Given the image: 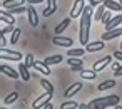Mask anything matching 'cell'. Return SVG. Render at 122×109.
<instances>
[{"label":"cell","instance_id":"6da1fadb","mask_svg":"<svg viewBox=\"0 0 122 109\" xmlns=\"http://www.w3.org/2000/svg\"><path fill=\"white\" fill-rule=\"evenodd\" d=\"M94 9L90 4L84 7V12L80 15V44L82 45H87L89 44V32H90V20H92V14H94Z\"/></svg>","mask_w":122,"mask_h":109},{"label":"cell","instance_id":"7a4b0ae2","mask_svg":"<svg viewBox=\"0 0 122 109\" xmlns=\"http://www.w3.org/2000/svg\"><path fill=\"white\" fill-rule=\"evenodd\" d=\"M119 101H120V97L115 96V94H112V96H104V97H97V99L90 101V102L87 104V107H89V109H100V107H110V106L115 107V106L119 104Z\"/></svg>","mask_w":122,"mask_h":109},{"label":"cell","instance_id":"3957f363","mask_svg":"<svg viewBox=\"0 0 122 109\" xmlns=\"http://www.w3.org/2000/svg\"><path fill=\"white\" fill-rule=\"evenodd\" d=\"M52 96H54V92H49V91H45L42 96H39V97H37V99L32 102V107H34V109H42L44 106H47V104L50 102Z\"/></svg>","mask_w":122,"mask_h":109},{"label":"cell","instance_id":"277c9868","mask_svg":"<svg viewBox=\"0 0 122 109\" xmlns=\"http://www.w3.org/2000/svg\"><path fill=\"white\" fill-rule=\"evenodd\" d=\"M0 57H2V60H20L22 54L17 52V50H7L4 47L2 50H0Z\"/></svg>","mask_w":122,"mask_h":109},{"label":"cell","instance_id":"5b68a950","mask_svg":"<svg viewBox=\"0 0 122 109\" xmlns=\"http://www.w3.org/2000/svg\"><path fill=\"white\" fill-rule=\"evenodd\" d=\"M84 7H85L84 0H75L74 5H72V10H70V17H72V19L80 17V15H82V12H84Z\"/></svg>","mask_w":122,"mask_h":109},{"label":"cell","instance_id":"8992f818","mask_svg":"<svg viewBox=\"0 0 122 109\" xmlns=\"http://www.w3.org/2000/svg\"><path fill=\"white\" fill-rule=\"evenodd\" d=\"M27 17H29V24H30L32 27H37V25H39V14H37V10L34 9L32 4L27 7Z\"/></svg>","mask_w":122,"mask_h":109},{"label":"cell","instance_id":"52a82bcc","mask_svg":"<svg viewBox=\"0 0 122 109\" xmlns=\"http://www.w3.org/2000/svg\"><path fill=\"white\" fill-rule=\"evenodd\" d=\"M0 71H2L4 76H7V77H10V79H17V77H20V72L15 71V69H12L9 64H2V65H0Z\"/></svg>","mask_w":122,"mask_h":109},{"label":"cell","instance_id":"ba28073f","mask_svg":"<svg viewBox=\"0 0 122 109\" xmlns=\"http://www.w3.org/2000/svg\"><path fill=\"white\" fill-rule=\"evenodd\" d=\"M115 37H122V27H117V29H112V30H105L102 34V40H112Z\"/></svg>","mask_w":122,"mask_h":109},{"label":"cell","instance_id":"9c48e42d","mask_svg":"<svg viewBox=\"0 0 122 109\" xmlns=\"http://www.w3.org/2000/svg\"><path fill=\"white\" fill-rule=\"evenodd\" d=\"M67 64L72 67V71H79V72H80V71L84 69V62H82L80 57H69Z\"/></svg>","mask_w":122,"mask_h":109},{"label":"cell","instance_id":"30bf717a","mask_svg":"<svg viewBox=\"0 0 122 109\" xmlns=\"http://www.w3.org/2000/svg\"><path fill=\"white\" fill-rule=\"evenodd\" d=\"M52 42H54L55 45H60V47H70V45L74 44L72 37H54Z\"/></svg>","mask_w":122,"mask_h":109},{"label":"cell","instance_id":"8fae6325","mask_svg":"<svg viewBox=\"0 0 122 109\" xmlns=\"http://www.w3.org/2000/svg\"><path fill=\"white\" fill-rule=\"evenodd\" d=\"M109 64H110V55H107V57H104V59L97 60V62L94 64V67H92V69H94L95 72H100V71H104Z\"/></svg>","mask_w":122,"mask_h":109},{"label":"cell","instance_id":"7c38bea8","mask_svg":"<svg viewBox=\"0 0 122 109\" xmlns=\"http://www.w3.org/2000/svg\"><path fill=\"white\" fill-rule=\"evenodd\" d=\"M120 24H122V15H120V14H117L115 17H112V19H110V22H107V24H105V30L117 29Z\"/></svg>","mask_w":122,"mask_h":109},{"label":"cell","instance_id":"4fadbf2b","mask_svg":"<svg viewBox=\"0 0 122 109\" xmlns=\"http://www.w3.org/2000/svg\"><path fill=\"white\" fill-rule=\"evenodd\" d=\"M104 49V40H97V42H89L85 45V50L87 52H99Z\"/></svg>","mask_w":122,"mask_h":109},{"label":"cell","instance_id":"5bb4252c","mask_svg":"<svg viewBox=\"0 0 122 109\" xmlns=\"http://www.w3.org/2000/svg\"><path fill=\"white\" fill-rule=\"evenodd\" d=\"M57 12V0H47V9L44 10V17H50Z\"/></svg>","mask_w":122,"mask_h":109},{"label":"cell","instance_id":"9a60e30c","mask_svg":"<svg viewBox=\"0 0 122 109\" xmlns=\"http://www.w3.org/2000/svg\"><path fill=\"white\" fill-rule=\"evenodd\" d=\"M34 67H35L39 72H42L44 76H49V74H50V67H49V64H45L44 60H35Z\"/></svg>","mask_w":122,"mask_h":109},{"label":"cell","instance_id":"2e32d148","mask_svg":"<svg viewBox=\"0 0 122 109\" xmlns=\"http://www.w3.org/2000/svg\"><path fill=\"white\" fill-rule=\"evenodd\" d=\"M0 20H2L5 25H7V24H15L14 14H12L10 10H2V14H0Z\"/></svg>","mask_w":122,"mask_h":109},{"label":"cell","instance_id":"e0dca14e","mask_svg":"<svg viewBox=\"0 0 122 109\" xmlns=\"http://www.w3.org/2000/svg\"><path fill=\"white\" fill-rule=\"evenodd\" d=\"M104 5L107 10H112V12H120L122 10V5L119 2H114V0H104Z\"/></svg>","mask_w":122,"mask_h":109},{"label":"cell","instance_id":"ac0fdd59","mask_svg":"<svg viewBox=\"0 0 122 109\" xmlns=\"http://www.w3.org/2000/svg\"><path fill=\"white\" fill-rule=\"evenodd\" d=\"M19 72H20V77H22V81H30L32 79V76H30V72H29V67L25 65V64H19Z\"/></svg>","mask_w":122,"mask_h":109},{"label":"cell","instance_id":"d6986e66","mask_svg":"<svg viewBox=\"0 0 122 109\" xmlns=\"http://www.w3.org/2000/svg\"><path fill=\"white\" fill-rule=\"evenodd\" d=\"M80 89H82V84H80V82H75V84H72L64 94H65V97H72V96H75Z\"/></svg>","mask_w":122,"mask_h":109},{"label":"cell","instance_id":"ffe728a7","mask_svg":"<svg viewBox=\"0 0 122 109\" xmlns=\"http://www.w3.org/2000/svg\"><path fill=\"white\" fill-rule=\"evenodd\" d=\"M22 4H24V0H4V2H2V7L7 9V10H10V9H15V7L22 5Z\"/></svg>","mask_w":122,"mask_h":109},{"label":"cell","instance_id":"44dd1931","mask_svg":"<svg viewBox=\"0 0 122 109\" xmlns=\"http://www.w3.org/2000/svg\"><path fill=\"white\" fill-rule=\"evenodd\" d=\"M70 19H72V17H70ZM70 19H64V20H62V22L55 27V34H57V35H60V34H62V32H64V30L70 25Z\"/></svg>","mask_w":122,"mask_h":109},{"label":"cell","instance_id":"7402d4cb","mask_svg":"<svg viewBox=\"0 0 122 109\" xmlns=\"http://www.w3.org/2000/svg\"><path fill=\"white\" fill-rule=\"evenodd\" d=\"M80 77H84V79H89V81H90V79H95V77H97V72H95L94 69H92V71L82 69V71H80Z\"/></svg>","mask_w":122,"mask_h":109},{"label":"cell","instance_id":"603a6c76","mask_svg":"<svg viewBox=\"0 0 122 109\" xmlns=\"http://www.w3.org/2000/svg\"><path fill=\"white\" fill-rule=\"evenodd\" d=\"M44 62L45 64H49V65H54V64H59V62H62V55H50V57H47V59H44Z\"/></svg>","mask_w":122,"mask_h":109},{"label":"cell","instance_id":"cb8c5ba5","mask_svg":"<svg viewBox=\"0 0 122 109\" xmlns=\"http://www.w3.org/2000/svg\"><path fill=\"white\" fill-rule=\"evenodd\" d=\"M114 86H115V81H114V79H110V81H105V82L99 84L97 91H105V89H112Z\"/></svg>","mask_w":122,"mask_h":109},{"label":"cell","instance_id":"d4e9b609","mask_svg":"<svg viewBox=\"0 0 122 109\" xmlns=\"http://www.w3.org/2000/svg\"><path fill=\"white\" fill-rule=\"evenodd\" d=\"M105 10H107V9H105V5H104V4H102V5H99V7H97V10H95L94 19H95V20H102V17H104Z\"/></svg>","mask_w":122,"mask_h":109},{"label":"cell","instance_id":"484cf974","mask_svg":"<svg viewBox=\"0 0 122 109\" xmlns=\"http://www.w3.org/2000/svg\"><path fill=\"white\" fill-rule=\"evenodd\" d=\"M84 52H87V50H84V49H72V50H67V55L69 57H82Z\"/></svg>","mask_w":122,"mask_h":109},{"label":"cell","instance_id":"4316f807","mask_svg":"<svg viewBox=\"0 0 122 109\" xmlns=\"http://www.w3.org/2000/svg\"><path fill=\"white\" fill-rule=\"evenodd\" d=\"M17 97H19V92H17V91H14V92H10V94L4 99V104H12V102H15V101H17Z\"/></svg>","mask_w":122,"mask_h":109},{"label":"cell","instance_id":"83f0119b","mask_svg":"<svg viewBox=\"0 0 122 109\" xmlns=\"http://www.w3.org/2000/svg\"><path fill=\"white\" fill-rule=\"evenodd\" d=\"M40 86L44 87V91H49V92H54V86H52V82H49L47 79H40Z\"/></svg>","mask_w":122,"mask_h":109},{"label":"cell","instance_id":"f1b7e54d","mask_svg":"<svg viewBox=\"0 0 122 109\" xmlns=\"http://www.w3.org/2000/svg\"><path fill=\"white\" fill-rule=\"evenodd\" d=\"M77 107H79V104L74 102L72 99H70V101H65V102L60 106V109H77Z\"/></svg>","mask_w":122,"mask_h":109},{"label":"cell","instance_id":"f546056e","mask_svg":"<svg viewBox=\"0 0 122 109\" xmlns=\"http://www.w3.org/2000/svg\"><path fill=\"white\" fill-rule=\"evenodd\" d=\"M19 39H20V29H14L10 42H12V44H17V40H19Z\"/></svg>","mask_w":122,"mask_h":109},{"label":"cell","instance_id":"4dcf8cb0","mask_svg":"<svg viewBox=\"0 0 122 109\" xmlns=\"http://www.w3.org/2000/svg\"><path fill=\"white\" fill-rule=\"evenodd\" d=\"M34 64H35L34 55H32V54H27V55H25V65H27V67H34Z\"/></svg>","mask_w":122,"mask_h":109},{"label":"cell","instance_id":"1f68e13d","mask_svg":"<svg viewBox=\"0 0 122 109\" xmlns=\"http://www.w3.org/2000/svg\"><path fill=\"white\" fill-rule=\"evenodd\" d=\"M9 32H14V24H7L2 30H0V35H5V34H9Z\"/></svg>","mask_w":122,"mask_h":109},{"label":"cell","instance_id":"d6a6232c","mask_svg":"<svg viewBox=\"0 0 122 109\" xmlns=\"http://www.w3.org/2000/svg\"><path fill=\"white\" fill-rule=\"evenodd\" d=\"M112 10H105V14H104V17H102V24L105 25L107 22H110V19H112V14H110Z\"/></svg>","mask_w":122,"mask_h":109},{"label":"cell","instance_id":"836d02e7","mask_svg":"<svg viewBox=\"0 0 122 109\" xmlns=\"http://www.w3.org/2000/svg\"><path fill=\"white\" fill-rule=\"evenodd\" d=\"M114 57H115L117 60H120V62H122V50H117V52H114Z\"/></svg>","mask_w":122,"mask_h":109},{"label":"cell","instance_id":"e575fe53","mask_svg":"<svg viewBox=\"0 0 122 109\" xmlns=\"http://www.w3.org/2000/svg\"><path fill=\"white\" fill-rule=\"evenodd\" d=\"M120 76H122V65H120L119 69L114 71V77H120Z\"/></svg>","mask_w":122,"mask_h":109},{"label":"cell","instance_id":"d590c367","mask_svg":"<svg viewBox=\"0 0 122 109\" xmlns=\"http://www.w3.org/2000/svg\"><path fill=\"white\" fill-rule=\"evenodd\" d=\"M0 44H2V49L5 47V44H7V39H5V35H0Z\"/></svg>","mask_w":122,"mask_h":109},{"label":"cell","instance_id":"8d00e7d4","mask_svg":"<svg viewBox=\"0 0 122 109\" xmlns=\"http://www.w3.org/2000/svg\"><path fill=\"white\" fill-rule=\"evenodd\" d=\"M27 2L34 5V4H42V2H44V0H27Z\"/></svg>","mask_w":122,"mask_h":109},{"label":"cell","instance_id":"74e56055","mask_svg":"<svg viewBox=\"0 0 122 109\" xmlns=\"http://www.w3.org/2000/svg\"><path fill=\"white\" fill-rule=\"evenodd\" d=\"M120 65H122V64H120V62H114V64H112V69H114V71H115V69H119V67H120Z\"/></svg>","mask_w":122,"mask_h":109},{"label":"cell","instance_id":"f35d334b","mask_svg":"<svg viewBox=\"0 0 122 109\" xmlns=\"http://www.w3.org/2000/svg\"><path fill=\"white\" fill-rule=\"evenodd\" d=\"M42 109H54V107H52V104H50V102H49V104H47V106H44V107H42Z\"/></svg>","mask_w":122,"mask_h":109},{"label":"cell","instance_id":"ab89813d","mask_svg":"<svg viewBox=\"0 0 122 109\" xmlns=\"http://www.w3.org/2000/svg\"><path fill=\"white\" fill-rule=\"evenodd\" d=\"M79 109H89L87 104H79Z\"/></svg>","mask_w":122,"mask_h":109},{"label":"cell","instance_id":"60d3db41","mask_svg":"<svg viewBox=\"0 0 122 109\" xmlns=\"http://www.w3.org/2000/svg\"><path fill=\"white\" fill-rule=\"evenodd\" d=\"M115 109H122V106H120V104H117V106H115Z\"/></svg>","mask_w":122,"mask_h":109},{"label":"cell","instance_id":"b9f144b4","mask_svg":"<svg viewBox=\"0 0 122 109\" xmlns=\"http://www.w3.org/2000/svg\"><path fill=\"white\" fill-rule=\"evenodd\" d=\"M120 50H122V40H120Z\"/></svg>","mask_w":122,"mask_h":109},{"label":"cell","instance_id":"7bdbcfd3","mask_svg":"<svg viewBox=\"0 0 122 109\" xmlns=\"http://www.w3.org/2000/svg\"><path fill=\"white\" fill-rule=\"evenodd\" d=\"M119 4H120V5H122V0H119Z\"/></svg>","mask_w":122,"mask_h":109},{"label":"cell","instance_id":"ee69618b","mask_svg":"<svg viewBox=\"0 0 122 109\" xmlns=\"http://www.w3.org/2000/svg\"><path fill=\"white\" fill-rule=\"evenodd\" d=\"M100 109H107V107H100Z\"/></svg>","mask_w":122,"mask_h":109},{"label":"cell","instance_id":"f6af8a7d","mask_svg":"<svg viewBox=\"0 0 122 109\" xmlns=\"http://www.w3.org/2000/svg\"><path fill=\"white\" fill-rule=\"evenodd\" d=\"M90 2H92V0H89V4H90Z\"/></svg>","mask_w":122,"mask_h":109},{"label":"cell","instance_id":"bcb514c9","mask_svg":"<svg viewBox=\"0 0 122 109\" xmlns=\"http://www.w3.org/2000/svg\"><path fill=\"white\" fill-rule=\"evenodd\" d=\"M2 109H7V107H2Z\"/></svg>","mask_w":122,"mask_h":109}]
</instances>
